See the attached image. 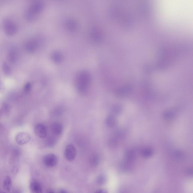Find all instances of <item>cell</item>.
<instances>
[{"mask_svg": "<svg viewBox=\"0 0 193 193\" xmlns=\"http://www.w3.org/2000/svg\"><path fill=\"white\" fill-rule=\"evenodd\" d=\"M56 139L55 137L50 136L46 139V143L49 147H52L56 144Z\"/></svg>", "mask_w": 193, "mask_h": 193, "instance_id": "17", "label": "cell"}, {"mask_svg": "<svg viewBox=\"0 0 193 193\" xmlns=\"http://www.w3.org/2000/svg\"><path fill=\"white\" fill-rule=\"evenodd\" d=\"M115 123V119L112 115H109L106 118L105 120V124L106 126L111 127L113 126Z\"/></svg>", "mask_w": 193, "mask_h": 193, "instance_id": "21", "label": "cell"}, {"mask_svg": "<svg viewBox=\"0 0 193 193\" xmlns=\"http://www.w3.org/2000/svg\"><path fill=\"white\" fill-rule=\"evenodd\" d=\"M52 133L54 135L58 136L62 133L63 131V127L61 123H55L52 124Z\"/></svg>", "mask_w": 193, "mask_h": 193, "instance_id": "12", "label": "cell"}, {"mask_svg": "<svg viewBox=\"0 0 193 193\" xmlns=\"http://www.w3.org/2000/svg\"><path fill=\"white\" fill-rule=\"evenodd\" d=\"M58 161L56 155L53 154H49L46 155L43 158L45 165L48 168L53 167L56 165Z\"/></svg>", "mask_w": 193, "mask_h": 193, "instance_id": "6", "label": "cell"}, {"mask_svg": "<svg viewBox=\"0 0 193 193\" xmlns=\"http://www.w3.org/2000/svg\"><path fill=\"white\" fill-rule=\"evenodd\" d=\"M92 81V75L88 71L78 72L75 78V86L78 92L82 95H86L88 92Z\"/></svg>", "mask_w": 193, "mask_h": 193, "instance_id": "1", "label": "cell"}, {"mask_svg": "<svg viewBox=\"0 0 193 193\" xmlns=\"http://www.w3.org/2000/svg\"><path fill=\"white\" fill-rule=\"evenodd\" d=\"M3 72L5 75H10L12 73V69L10 66L6 62L3 63L2 65Z\"/></svg>", "mask_w": 193, "mask_h": 193, "instance_id": "20", "label": "cell"}, {"mask_svg": "<svg viewBox=\"0 0 193 193\" xmlns=\"http://www.w3.org/2000/svg\"><path fill=\"white\" fill-rule=\"evenodd\" d=\"M58 193H68L67 191L64 189H62L59 191Z\"/></svg>", "mask_w": 193, "mask_h": 193, "instance_id": "28", "label": "cell"}, {"mask_svg": "<svg viewBox=\"0 0 193 193\" xmlns=\"http://www.w3.org/2000/svg\"><path fill=\"white\" fill-rule=\"evenodd\" d=\"M91 37L92 40L95 42H100L103 39L102 32L97 28L92 29L91 32Z\"/></svg>", "mask_w": 193, "mask_h": 193, "instance_id": "9", "label": "cell"}, {"mask_svg": "<svg viewBox=\"0 0 193 193\" xmlns=\"http://www.w3.org/2000/svg\"><path fill=\"white\" fill-rule=\"evenodd\" d=\"M4 188L5 190L9 192L11 189L12 181L11 179L8 176H7L4 179Z\"/></svg>", "mask_w": 193, "mask_h": 193, "instance_id": "16", "label": "cell"}, {"mask_svg": "<svg viewBox=\"0 0 193 193\" xmlns=\"http://www.w3.org/2000/svg\"><path fill=\"white\" fill-rule=\"evenodd\" d=\"M30 188L34 193H42V188L38 182L34 181L30 185Z\"/></svg>", "mask_w": 193, "mask_h": 193, "instance_id": "13", "label": "cell"}, {"mask_svg": "<svg viewBox=\"0 0 193 193\" xmlns=\"http://www.w3.org/2000/svg\"><path fill=\"white\" fill-rule=\"evenodd\" d=\"M44 7V4L42 1H34L26 11L25 18L28 21H35L39 14L42 12Z\"/></svg>", "mask_w": 193, "mask_h": 193, "instance_id": "2", "label": "cell"}, {"mask_svg": "<svg viewBox=\"0 0 193 193\" xmlns=\"http://www.w3.org/2000/svg\"><path fill=\"white\" fill-rule=\"evenodd\" d=\"M30 140V135L25 132L20 133L16 137V142L20 145L27 144Z\"/></svg>", "mask_w": 193, "mask_h": 193, "instance_id": "7", "label": "cell"}, {"mask_svg": "<svg viewBox=\"0 0 193 193\" xmlns=\"http://www.w3.org/2000/svg\"><path fill=\"white\" fill-rule=\"evenodd\" d=\"M100 162V157L97 154H94L90 158V163L92 166H96Z\"/></svg>", "mask_w": 193, "mask_h": 193, "instance_id": "19", "label": "cell"}, {"mask_svg": "<svg viewBox=\"0 0 193 193\" xmlns=\"http://www.w3.org/2000/svg\"><path fill=\"white\" fill-rule=\"evenodd\" d=\"M43 43V39L41 37H37L28 42L25 45V49L30 53H33L38 50Z\"/></svg>", "mask_w": 193, "mask_h": 193, "instance_id": "3", "label": "cell"}, {"mask_svg": "<svg viewBox=\"0 0 193 193\" xmlns=\"http://www.w3.org/2000/svg\"></svg>", "mask_w": 193, "mask_h": 193, "instance_id": "31", "label": "cell"}, {"mask_svg": "<svg viewBox=\"0 0 193 193\" xmlns=\"http://www.w3.org/2000/svg\"><path fill=\"white\" fill-rule=\"evenodd\" d=\"M95 193H108L107 191L106 190L101 189L97 191Z\"/></svg>", "mask_w": 193, "mask_h": 193, "instance_id": "27", "label": "cell"}, {"mask_svg": "<svg viewBox=\"0 0 193 193\" xmlns=\"http://www.w3.org/2000/svg\"><path fill=\"white\" fill-rule=\"evenodd\" d=\"M35 134L40 138H44L47 136V129L44 124L37 125L35 128Z\"/></svg>", "mask_w": 193, "mask_h": 193, "instance_id": "8", "label": "cell"}, {"mask_svg": "<svg viewBox=\"0 0 193 193\" xmlns=\"http://www.w3.org/2000/svg\"><path fill=\"white\" fill-rule=\"evenodd\" d=\"M51 58L52 61L55 63H60L62 61L63 55L61 52L56 51L52 52Z\"/></svg>", "mask_w": 193, "mask_h": 193, "instance_id": "14", "label": "cell"}, {"mask_svg": "<svg viewBox=\"0 0 193 193\" xmlns=\"http://www.w3.org/2000/svg\"><path fill=\"white\" fill-rule=\"evenodd\" d=\"M48 193H55V192H53V191H49V192H48Z\"/></svg>", "mask_w": 193, "mask_h": 193, "instance_id": "30", "label": "cell"}, {"mask_svg": "<svg viewBox=\"0 0 193 193\" xmlns=\"http://www.w3.org/2000/svg\"><path fill=\"white\" fill-rule=\"evenodd\" d=\"M32 85L31 83H28L24 86V91L26 93H28L30 92L31 89Z\"/></svg>", "mask_w": 193, "mask_h": 193, "instance_id": "26", "label": "cell"}, {"mask_svg": "<svg viewBox=\"0 0 193 193\" xmlns=\"http://www.w3.org/2000/svg\"><path fill=\"white\" fill-rule=\"evenodd\" d=\"M132 90V88L130 86H125L121 88L117 91V95L119 96H123L129 94Z\"/></svg>", "mask_w": 193, "mask_h": 193, "instance_id": "15", "label": "cell"}, {"mask_svg": "<svg viewBox=\"0 0 193 193\" xmlns=\"http://www.w3.org/2000/svg\"><path fill=\"white\" fill-rule=\"evenodd\" d=\"M76 155V150L75 147L72 145H68L65 150V155L66 159L72 161L75 158Z\"/></svg>", "mask_w": 193, "mask_h": 193, "instance_id": "5", "label": "cell"}, {"mask_svg": "<svg viewBox=\"0 0 193 193\" xmlns=\"http://www.w3.org/2000/svg\"><path fill=\"white\" fill-rule=\"evenodd\" d=\"M106 180V176L103 175V174H101V175H99L98 177H97V183L99 185H103L105 183Z\"/></svg>", "mask_w": 193, "mask_h": 193, "instance_id": "22", "label": "cell"}, {"mask_svg": "<svg viewBox=\"0 0 193 193\" xmlns=\"http://www.w3.org/2000/svg\"><path fill=\"white\" fill-rule=\"evenodd\" d=\"M63 111H64V110H63L62 108L61 107H58L55 109V111H54V114L55 115L59 116L61 115L62 114V113Z\"/></svg>", "mask_w": 193, "mask_h": 193, "instance_id": "24", "label": "cell"}, {"mask_svg": "<svg viewBox=\"0 0 193 193\" xmlns=\"http://www.w3.org/2000/svg\"><path fill=\"white\" fill-rule=\"evenodd\" d=\"M3 88V85L2 83H0V89H2Z\"/></svg>", "mask_w": 193, "mask_h": 193, "instance_id": "29", "label": "cell"}, {"mask_svg": "<svg viewBox=\"0 0 193 193\" xmlns=\"http://www.w3.org/2000/svg\"><path fill=\"white\" fill-rule=\"evenodd\" d=\"M176 114V111L175 109L174 110L171 109L165 112L164 115V117L166 119H171L175 116Z\"/></svg>", "mask_w": 193, "mask_h": 193, "instance_id": "18", "label": "cell"}, {"mask_svg": "<svg viewBox=\"0 0 193 193\" xmlns=\"http://www.w3.org/2000/svg\"><path fill=\"white\" fill-rule=\"evenodd\" d=\"M153 151L150 149H146L143 151L142 155L145 157H149L151 156L153 154Z\"/></svg>", "mask_w": 193, "mask_h": 193, "instance_id": "23", "label": "cell"}, {"mask_svg": "<svg viewBox=\"0 0 193 193\" xmlns=\"http://www.w3.org/2000/svg\"><path fill=\"white\" fill-rule=\"evenodd\" d=\"M66 29L69 31L74 32L76 30L78 27V24L76 21L73 19H69L65 22Z\"/></svg>", "mask_w": 193, "mask_h": 193, "instance_id": "11", "label": "cell"}, {"mask_svg": "<svg viewBox=\"0 0 193 193\" xmlns=\"http://www.w3.org/2000/svg\"><path fill=\"white\" fill-rule=\"evenodd\" d=\"M7 58L11 63L16 62L18 58V53L16 49L15 48L10 49L8 52Z\"/></svg>", "mask_w": 193, "mask_h": 193, "instance_id": "10", "label": "cell"}, {"mask_svg": "<svg viewBox=\"0 0 193 193\" xmlns=\"http://www.w3.org/2000/svg\"><path fill=\"white\" fill-rule=\"evenodd\" d=\"M121 108L118 106H115L112 108V111L114 114H118L120 112Z\"/></svg>", "mask_w": 193, "mask_h": 193, "instance_id": "25", "label": "cell"}, {"mask_svg": "<svg viewBox=\"0 0 193 193\" xmlns=\"http://www.w3.org/2000/svg\"><path fill=\"white\" fill-rule=\"evenodd\" d=\"M4 29L6 35H12L16 33L18 30L16 25L10 19L5 20L4 22Z\"/></svg>", "mask_w": 193, "mask_h": 193, "instance_id": "4", "label": "cell"}]
</instances>
